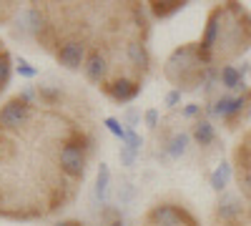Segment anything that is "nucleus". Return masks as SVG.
Instances as JSON below:
<instances>
[{
  "instance_id": "nucleus-5",
  "label": "nucleus",
  "mask_w": 251,
  "mask_h": 226,
  "mask_svg": "<svg viewBox=\"0 0 251 226\" xmlns=\"http://www.w3.org/2000/svg\"><path fill=\"white\" fill-rule=\"evenodd\" d=\"M96 194H98V199H106V194H108V169H106V163H100L98 181H96Z\"/></svg>"
},
{
  "instance_id": "nucleus-14",
  "label": "nucleus",
  "mask_w": 251,
  "mask_h": 226,
  "mask_svg": "<svg viewBox=\"0 0 251 226\" xmlns=\"http://www.w3.org/2000/svg\"><path fill=\"white\" fill-rule=\"evenodd\" d=\"M178 98H181V96L174 91V93H169V98H166V103H169V106H174V103H178Z\"/></svg>"
},
{
  "instance_id": "nucleus-8",
  "label": "nucleus",
  "mask_w": 251,
  "mask_h": 226,
  "mask_svg": "<svg viewBox=\"0 0 251 226\" xmlns=\"http://www.w3.org/2000/svg\"><path fill=\"white\" fill-rule=\"evenodd\" d=\"M106 126H108V131H111L113 136H118L121 141H126V138H128V133H126V131L121 128V123H118L116 118H106Z\"/></svg>"
},
{
  "instance_id": "nucleus-3",
  "label": "nucleus",
  "mask_w": 251,
  "mask_h": 226,
  "mask_svg": "<svg viewBox=\"0 0 251 226\" xmlns=\"http://www.w3.org/2000/svg\"><path fill=\"white\" fill-rule=\"evenodd\" d=\"M194 136H196V141L201 143V146L211 143V141H214V128H211V123H208V121H199L196 128H194Z\"/></svg>"
},
{
  "instance_id": "nucleus-6",
  "label": "nucleus",
  "mask_w": 251,
  "mask_h": 226,
  "mask_svg": "<svg viewBox=\"0 0 251 226\" xmlns=\"http://www.w3.org/2000/svg\"><path fill=\"white\" fill-rule=\"evenodd\" d=\"M178 8H183V3L181 0H174V3H153V13L158 15V18H166V15H171V13H176Z\"/></svg>"
},
{
  "instance_id": "nucleus-15",
  "label": "nucleus",
  "mask_w": 251,
  "mask_h": 226,
  "mask_svg": "<svg viewBox=\"0 0 251 226\" xmlns=\"http://www.w3.org/2000/svg\"><path fill=\"white\" fill-rule=\"evenodd\" d=\"M146 121H149V126H156V111H149V113H146Z\"/></svg>"
},
{
  "instance_id": "nucleus-4",
  "label": "nucleus",
  "mask_w": 251,
  "mask_h": 226,
  "mask_svg": "<svg viewBox=\"0 0 251 226\" xmlns=\"http://www.w3.org/2000/svg\"><path fill=\"white\" fill-rule=\"evenodd\" d=\"M221 80L226 88H236V86H241V73L231 66H226V68H221Z\"/></svg>"
},
{
  "instance_id": "nucleus-13",
  "label": "nucleus",
  "mask_w": 251,
  "mask_h": 226,
  "mask_svg": "<svg viewBox=\"0 0 251 226\" xmlns=\"http://www.w3.org/2000/svg\"><path fill=\"white\" fill-rule=\"evenodd\" d=\"M20 73H23V75H28V78H30V75H35V71H33V68L25 63V60H20Z\"/></svg>"
},
{
  "instance_id": "nucleus-11",
  "label": "nucleus",
  "mask_w": 251,
  "mask_h": 226,
  "mask_svg": "<svg viewBox=\"0 0 251 226\" xmlns=\"http://www.w3.org/2000/svg\"><path fill=\"white\" fill-rule=\"evenodd\" d=\"M131 196H133V186L131 183H123V191H118V199L126 203V201H131Z\"/></svg>"
},
{
  "instance_id": "nucleus-7",
  "label": "nucleus",
  "mask_w": 251,
  "mask_h": 226,
  "mask_svg": "<svg viewBox=\"0 0 251 226\" xmlns=\"http://www.w3.org/2000/svg\"><path fill=\"white\" fill-rule=\"evenodd\" d=\"M226 178H228V166H219V169L214 171V176H211V186H214L216 191H221V189L226 186Z\"/></svg>"
},
{
  "instance_id": "nucleus-1",
  "label": "nucleus",
  "mask_w": 251,
  "mask_h": 226,
  "mask_svg": "<svg viewBox=\"0 0 251 226\" xmlns=\"http://www.w3.org/2000/svg\"><path fill=\"white\" fill-rule=\"evenodd\" d=\"M55 58L60 66L75 71L83 66V46L75 43V40H63V43L55 46Z\"/></svg>"
},
{
  "instance_id": "nucleus-9",
  "label": "nucleus",
  "mask_w": 251,
  "mask_h": 226,
  "mask_svg": "<svg viewBox=\"0 0 251 226\" xmlns=\"http://www.w3.org/2000/svg\"><path fill=\"white\" fill-rule=\"evenodd\" d=\"M186 141H188V138H186L183 133H181V136H176V138L171 141V149H169V151H171L174 156H178V153H183V149H186Z\"/></svg>"
},
{
  "instance_id": "nucleus-2",
  "label": "nucleus",
  "mask_w": 251,
  "mask_h": 226,
  "mask_svg": "<svg viewBox=\"0 0 251 226\" xmlns=\"http://www.w3.org/2000/svg\"><path fill=\"white\" fill-rule=\"evenodd\" d=\"M103 91H106L113 100H131L136 93H138V80H131V78H116V80H106L103 83Z\"/></svg>"
},
{
  "instance_id": "nucleus-12",
  "label": "nucleus",
  "mask_w": 251,
  "mask_h": 226,
  "mask_svg": "<svg viewBox=\"0 0 251 226\" xmlns=\"http://www.w3.org/2000/svg\"><path fill=\"white\" fill-rule=\"evenodd\" d=\"M126 141H128V149H133V151H138V146H141V138H138V136H136L133 131L128 133V138H126Z\"/></svg>"
},
{
  "instance_id": "nucleus-10",
  "label": "nucleus",
  "mask_w": 251,
  "mask_h": 226,
  "mask_svg": "<svg viewBox=\"0 0 251 226\" xmlns=\"http://www.w3.org/2000/svg\"><path fill=\"white\" fill-rule=\"evenodd\" d=\"M133 156H136L133 149H128V146H123V149H121V161L126 163V166H131V163H133Z\"/></svg>"
}]
</instances>
